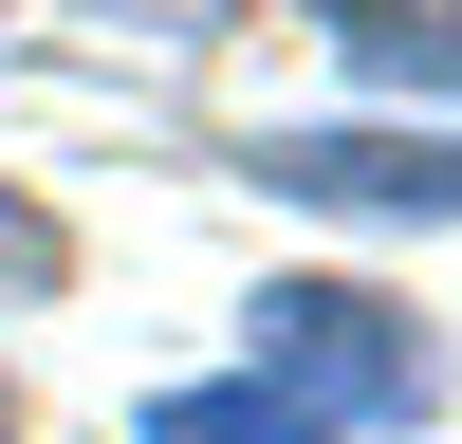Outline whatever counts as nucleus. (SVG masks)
Wrapping results in <instances>:
<instances>
[{"label":"nucleus","mask_w":462,"mask_h":444,"mask_svg":"<svg viewBox=\"0 0 462 444\" xmlns=\"http://www.w3.org/2000/svg\"><path fill=\"white\" fill-rule=\"evenodd\" d=\"M426 389H444V370H426V333H407L389 296L296 278V296H259V333H241L222 389H167V407H148V444H333V426H407Z\"/></svg>","instance_id":"f257e3e1"},{"label":"nucleus","mask_w":462,"mask_h":444,"mask_svg":"<svg viewBox=\"0 0 462 444\" xmlns=\"http://www.w3.org/2000/svg\"><path fill=\"white\" fill-rule=\"evenodd\" d=\"M259 185L333 222H462V130H259Z\"/></svg>","instance_id":"f03ea898"},{"label":"nucleus","mask_w":462,"mask_h":444,"mask_svg":"<svg viewBox=\"0 0 462 444\" xmlns=\"http://www.w3.org/2000/svg\"><path fill=\"white\" fill-rule=\"evenodd\" d=\"M333 37H352L370 74H407V93H462V0H315Z\"/></svg>","instance_id":"7ed1b4c3"},{"label":"nucleus","mask_w":462,"mask_h":444,"mask_svg":"<svg viewBox=\"0 0 462 444\" xmlns=\"http://www.w3.org/2000/svg\"><path fill=\"white\" fill-rule=\"evenodd\" d=\"M56 278H74V241L19 204V185H0V296H56Z\"/></svg>","instance_id":"20e7f679"},{"label":"nucleus","mask_w":462,"mask_h":444,"mask_svg":"<svg viewBox=\"0 0 462 444\" xmlns=\"http://www.w3.org/2000/svg\"><path fill=\"white\" fill-rule=\"evenodd\" d=\"M0 444H19V407H0Z\"/></svg>","instance_id":"39448f33"}]
</instances>
